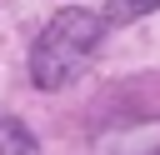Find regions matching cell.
Wrapping results in <instances>:
<instances>
[{
	"label": "cell",
	"instance_id": "obj_2",
	"mask_svg": "<svg viewBox=\"0 0 160 155\" xmlns=\"http://www.w3.org/2000/svg\"><path fill=\"white\" fill-rule=\"evenodd\" d=\"M0 155H40L35 135H30L15 115H5V110H0Z\"/></svg>",
	"mask_w": 160,
	"mask_h": 155
},
{
	"label": "cell",
	"instance_id": "obj_1",
	"mask_svg": "<svg viewBox=\"0 0 160 155\" xmlns=\"http://www.w3.org/2000/svg\"><path fill=\"white\" fill-rule=\"evenodd\" d=\"M100 40H105V15H100V10H80V5L60 10V15L40 30V40L30 45V80H35L40 90L70 85V80L90 65V55L100 50Z\"/></svg>",
	"mask_w": 160,
	"mask_h": 155
},
{
	"label": "cell",
	"instance_id": "obj_3",
	"mask_svg": "<svg viewBox=\"0 0 160 155\" xmlns=\"http://www.w3.org/2000/svg\"><path fill=\"white\" fill-rule=\"evenodd\" d=\"M150 10H160V0H110L105 20H135V15H150Z\"/></svg>",
	"mask_w": 160,
	"mask_h": 155
}]
</instances>
